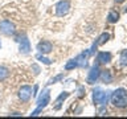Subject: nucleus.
Here are the masks:
<instances>
[{
	"label": "nucleus",
	"mask_w": 127,
	"mask_h": 119,
	"mask_svg": "<svg viewBox=\"0 0 127 119\" xmlns=\"http://www.w3.org/2000/svg\"><path fill=\"white\" fill-rule=\"evenodd\" d=\"M111 103L114 106L119 107V109H123V107H127V90L125 89H117L111 94Z\"/></svg>",
	"instance_id": "obj_1"
},
{
	"label": "nucleus",
	"mask_w": 127,
	"mask_h": 119,
	"mask_svg": "<svg viewBox=\"0 0 127 119\" xmlns=\"http://www.w3.org/2000/svg\"><path fill=\"white\" fill-rule=\"evenodd\" d=\"M49 101H50V91L46 89V90L42 91V94L40 95V98L37 99V109L31 114V117H37V115L42 111V109H45L48 106Z\"/></svg>",
	"instance_id": "obj_2"
},
{
	"label": "nucleus",
	"mask_w": 127,
	"mask_h": 119,
	"mask_svg": "<svg viewBox=\"0 0 127 119\" xmlns=\"http://www.w3.org/2000/svg\"><path fill=\"white\" fill-rule=\"evenodd\" d=\"M110 99V91H102V90H94L93 91V101L95 105H106Z\"/></svg>",
	"instance_id": "obj_3"
},
{
	"label": "nucleus",
	"mask_w": 127,
	"mask_h": 119,
	"mask_svg": "<svg viewBox=\"0 0 127 119\" xmlns=\"http://www.w3.org/2000/svg\"><path fill=\"white\" fill-rule=\"evenodd\" d=\"M70 11V1L69 0H61L56 5V15L57 16H65Z\"/></svg>",
	"instance_id": "obj_4"
},
{
	"label": "nucleus",
	"mask_w": 127,
	"mask_h": 119,
	"mask_svg": "<svg viewBox=\"0 0 127 119\" xmlns=\"http://www.w3.org/2000/svg\"><path fill=\"white\" fill-rule=\"evenodd\" d=\"M0 32L7 36L13 34L15 33V24L9 21V20H3V21H0Z\"/></svg>",
	"instance_id": "obj_5"
},
{
	"label": "nucleus",
	"mask_w": 127,
	"mask_h": 119,
	"mask_svg": "<svg viewBox=\"0 0 127 119\" xmlns=\"http://www.w3.org/2000/svg\"><path fill=\"white\" fill-rule=\"evenodd\" d=\"M32 97V87L29 85H24L19 90V98L21 102H28Z\"/></svg>",
	"instance_id": "obj_6"
},
{
	"label": "nucleus",
	"mask_w": 127,
	"mask_h": 119,
	"mask_svg": "<svg viewBox=\"0 0 127 119\" xmlns=\"http://www.w3.org/2000/svg\"><path fill=\"white\" fill-rule=\"evenodd\" d=\"M99 74H101V71H99L98 65H94V66L90 69L89 75H87V83H89V85H93V83H95V82H97V79L99 78Z\"/></svg>",
	"instance_id": "obj_7"
},
{
	"label": "nucleus",
	"mask_w": 127,
	"mask_h": 119,
	"mask_svg": "<svg viewBox=\"0 0 127 119\" xmlns=\"http://www.w3.org/2000/svg\"><path fill=\"white\" fill-rule=\"evenodd\" d=\"M17 41L20 42V46H19V50L21 52V53L24 54H28L31 52V42L29 40H28L27 36H23L20 40H17Z\"/></svg>",
	"instance_id": "obj_8"
},
{
	"label": "nucleus",
	"mask_w": 127,
	"mask_h": 119,
	"mask_svg": "<svg viewBox=\"0 0 127 119\" xmlns=\"http://www.w3.org/2000/svg\"><path fill=\"white\" fill-rule=\"evenodd\" d=\"M52 49H53V46H52V44H50L49 41H40V42L37 44V50H38L41 54L50 53Z\"/></svg>",
	"instance_id": "obj_9"
},
{
	"label": "nucleus",
	"mask_w": 127,
	"mask_h": 119,
	"mask_svg": "<svg viewBox=\"0 0 127 119\" xmlns=\"http://www.w3.org/2000/svg\"><path fill=\"white\" fill-rule=\"evenodd\" d=\"M98 63H109L111 61V54L109 52H99L97 56Z\"/></svg>",
	"instance_id": "obj_10"
},
{
	"label": "nucleus",
	"mask_w": 127,
	"mask_h": 119,
	"mask_svg": "<svg viewBox=\"0 0 127 119\" xmlns=\"http://www.w3.org/2000/svg\"><path fill=\"white\" fill-rule=\"evenodd\" d=\"M99 77H101V79L105 83H110L111 81H113V77H111V73L110 70H103L101 74H99Z\"/></svg>",
	"instance_id": "obj_11"
},
{
	"label": "nucleus",
	"mask_w": 127,
	"mask_h": 119,
	"mask_svg": "<svg viewBox=\"0 0 127 119\" xmlns=\"http://www.w3.org/2000/svg\"><path fill=\"white\" fill-rule=\"evenodd\" d=\"M67 97H69V93H66V91H64L62 94L58 95V98L56 99V103H57V106H56V110H60V109H61V103H60V102L65 101Z\"/></svg>",
	"instance_id": "obj_12"
},
{
	"label": "nucleus",
	"mask_w": 127,
	"mask_h": 119,
	"mask_svg": "<svg viewBox=\"0 0 127 119\" xmlns=\"http://www.w3.org/2000/svg\"><path fill=\"white\" fill-rule=\"evenodd\" d=\"M107 20H109V23H117L119 20V13L115 11H110L109 16H107Z\"/></svg>",
	"instance_id": "obj_13"
},
{
	"label": "nucleus",
	"mask_w": 127,
	"mask_h": 119,
	"mask_svg": "<svg viewBox=\"0 0 127 119\" xmlns=\"http://www.w3.org/2000/svg\"><path fill=\"white\" fill-rule=\"evenodd\" d=\"M77 66H78L77 58H73L65 65V70H71V69H74V67H77Z\"/></svg>",
	"instance_id": "obj_14"
},
{
	"label": "nucleus",
	"mask_w": 127,
	"mask_h": 119,
	"mask_svg": "<svg viewBox=\"0 0 127 119\" xmlns=\"http://www.w3.org/2000/svg\"><path fill=\"white\" fill-rule=\"evenodd\" d=\"M9 75V70L4 66H0V81H4L5 78H8Z\"/></svg>",
	"instance_id": "obj_15"
},
{
	"label": "nucleus",
	"mask_w": 127,
	"mask_h": 119,
	"mask_svg": "<svg viewBox=\"0 0 127 119\" xmlns=\"http://www.w3.org/2000/svg\"><path fill=\"white\" fill-rule=\"evenodd\" d=\"M109 38H110V34L109 33H102L101 36H99L98 41H97V45H103V44H105Z\"/></svg>",
	"instance_id": "obj_16"
},
{
	"label": "nucleus",
	"mask_w": 127,
	"mask_h": 119,
	"mask_svg": "<svg viewBox=\"0 0 127 119\" xmlns=\"http://www.w3.org/2000/svg\"><path fill=\"white\" fill-rule=\"evenodd\" d=\"M121 65L122 66L127 65V49L122 50V53H121Z\"/></svg>",
	"instance_id": "obj_17"
},
{
	"label": "nucleus",
	"mask_w": 127,
	"mask_h": 119,
	"mask_svg": "<svg viewBox=\"0 0 127 119\" xmlns=\"http://www.w3.org/2000/svg\"><path fill=\"white\" fill-rule=\"evenodd\" d=\"M36 58H37L38 61H41L42 63H45V65H50V63H52V60L46 58V57H44L42 54H38V56H37V57H36Z\"/></svg>",
	"instance_id": "obj_18"
},
{
	"label": "nucleus",
	"mask_w": 127,
	"mask_h": 119,
	"mask_svg": "<svg viewBox=\"0 0 127 119\" xmlns=\"http://www.w3.org/2000/svg\"><path fill=\"white\" fill-rule=\"evenodd\" d=\"M62 78H64V74L61 73V74L56 75V77H53V78H50V79H49V82H48V85H52V83H56L57 81H61Z\"/></svg>",
	"instance_id": "obj_19"
},
{
	"label": "nucleus",
	"mask_w": 127,
	"mask_h": 119,
	"mask_svg": "<svg viewBox=\"0 0 127 119\" xmlns=\"http://www.w3.org/2000/svg\"><path fill=\"white\" fill-rule=\"evenodd\" d=\"M37 90H38V86L36 85V86L33 87V93H32V97H36V95H37Z\"/></svg>",
	"instance_id": "obj_20"
},
{
	"label": "nucleus",
	"mask_w": 127,
	"mask_h": 119,
	"mask_svg": "<svg viewBox=\"0 0 127 119\" xmlns=\"http://www.w3.org/2000/svg\"><path fill=\"white\" fill-rule=\"evenodd\" d=\"M32 67H33V70H34V74L37 75V74L40 73V69H38V67H37V65H33V66H32Z\"/></svg>",
	"instance_id": "obj_21"
},
{
	"label": "nucleus",
	"mask_w": 127,
	"mask_h": 119,
	"mask_svg": "<svg viewBox=\"0 0 127 119\" xmlns=\"http://www.w3.org/2000/svg\"><path fill=\"white\" fill-rule=\"evenodd\" d=\"M115 1H117V3H123L125 0H115Z\"/></svg>",
	"instance_id": "obj_22"
},
{
	"label": "nucleus",
	"mask_w": 127,
	"mask_h": 119,
	"mask_svg": "<svg viewBox=\"0 0 127 119\" xmlns=\"http://www.w3.org/2000/svg\"><path fill=\"white\" fill-rule=\"evenodd\" d=\"M0 48H1V44H0Z\"/></svg>",
	"instance_id": "obj_23"
}]
</instances>
